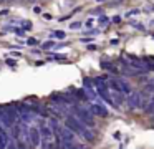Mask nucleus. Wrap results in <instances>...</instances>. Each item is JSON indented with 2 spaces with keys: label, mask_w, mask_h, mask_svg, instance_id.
<instances>
[{
  "label": "nucleus",
  "mask_w": 154,
  "mask_h": 149,
  "mask_svg": "<svg viewBox=\"0 0 154 149\" xmlns=\"http://www.w3.org/2000/svg\"><path fill=\"white\" fill-rule=\"evenodd\" d=\"M14 138H15V141H20L22 144L27 142V141H30V138H28V129L25 128L23 124L14 126Z\"/></svg>",
  "instance_id": "f257e3e1"
},
{
  "label": "nucleus",
  "mask_w": 154,
  "mask_h": 149,
  "mask_svg": "<svg viewBox=\"0 0 154 149\" xmlns=\"http://www.w3.org/2000/svg\"><path fill=\"white\" fill-rule=\"evenodd\" d=\"M66 126L71 129V131L80 132V134H83V131L86 129V128H85V124H83V121H80V119L75 118V116H68V118H66Z\"/></svg>",
  "instance_id": "f03ea898"
},
{
  "label": "nucleus",
  "mask_w": 154,
  "mask_h": 149,
  "mask_svg": "<svg viewBox=\"0 0 154 149\" xmlns=\"http://www.w3.org/2000/svg\"><path fill=\"white\" fill-rule=\"evenodd\" d=\"M40 136H42V141H43L45 147H50V146L53 144V141H55L53 131H51L48 126H42V128H40Z\"/></svg>",
  "instance_id": "7ed1b4c3"
},
{
  "label": "nucleus",
  "mask_w": 154,
  "mask_h": 149,
  "mask_svg": "<svg viewBox=\"0 0 154 149\" xmlns=\"http://www.w3.org/2000/svg\"><path fill=\"white\" fill-rule=\"evenodd\" d=\"M28 138H30L32 144L33 146H38L42 141V136H40V131H38L37 128H30L28 129Z\"/></svg>",
  "instance_id": "20e7f679"
},
{
  "label": "nucleus",
  "mask_w": 154,
  "mask_h": 149,
  "mask_svg": "<svg viewBox=\"0 0 154 149\" xmlns=\"http://www.w3.org/2000/svg\"><path fill=\"white\" fill-rule=\"evenodd\" d=\"M90 113H93V114H96V116H101V118L108 116V109L104 108V106H101V104H91Z\"/></svg>",
  "instance_id": "39448f33"
},
{
  "label": "nucleus",
  "mask_w": 154,
  "mask_h": 149,
  "mask_svg": "<svg viewBox=\"0 0 154 149\" xmlns=\"http://www.w3.org/2000/svg\"><path fill=\"white\" fill-rule=\"evenodd\" d=\"M78 116H80V119L83 123H86V124H90V126H93L94 123H93V118L90 116V113L86 111V109H83V108H78Z\"/></svg>",
  "instance_id": "423d86ee"
},
{
  "label": "nucleus",
  "mask_w": 154,
  "mask_h": 149,
  "mask_svg": "<svg viewBox=\"0 0 154 149\" xmlns=\"http://www.w3.org/2000/svg\"><path fill=\"white\" fill-rule=\"evenodd\" d=\"M128 106L129 108H137L139 106V93H131L128 98Z\"/></svg>",
  "instance_id": "0eeeda50"
},
{
  "label": "nucleus",
  "mask_w": 154,
  "mask_h": 149,
  "mask_svg": "<svg viewBox=\"0 0 154 149\" xmlns=\"http://www.w3.org/2000/svg\"><path fill=\"white\" fill-rule=\"evenodd\" d=\"M8 141H10L8 134L5 132V129H4V128H0V147H7Z\"/></svg>",
  "instance_id": "6e6552de"
},
{
  "label": "nucleus",
  "mask_w": 154,
  "mask_h": 149,
  "mask_svg": "<svg viewBox=\"0 0 154 149\" xmlns=\"http://www.w3.org/2000/svg\"><path fill=\"white\" fill-rule=\"evenodd\" d=\"M119 86H121V91L131 93V85H129L128 81H124V79H119Z\"/></svg>",
  "instance_id": "1a4fd4ad"
},
{
  "label": "nucleus",
  "mask_w": 154,
  "mask_h": 149,
  "mask_svg": "<svg viewBox=\"0 0 154 149\" xmlns=\"http://www.w3.org/2000/svg\"><path fill=\"white\" fill-rule=\"evenodd\" d=\"M5 113H7V114H8V118H10L12 121L18 118V111H17V109H15V108H8V109H7V111H5Z\"/></svg>",
  "instance_id": "9d476101"
},
{
  "label": "nucleus",
  "mask_w": 154,
  "mask_h": 149,
  "mask_svg": "<svg viewBox=\"0 0 154 149\" xmlns=\"http://www.w3.org/2000/svg\"><path fill=\"white\" fill-rule=\"evenodd\" d=\"M53 36H55V38H58V40H63L65 36H66V33L61 32V30H55V32H53Z\"/></svg>",
  "instance_id": "9b49d317"
},
{
  "label": "nucleus",
  "mask_w": 154,
  "mask_h": 149,
  "mask_svg": "<svg viewBox=\"0 0 154 149\" xmlns=\"http://www.w3.org/2000/svg\"><path fill=\"white\" fill-rule=\"evenodd\" d=\"M83 136L88 139V141H94V134L91 131H88V129H85V131H83Z\"/></svg>",
  "instance_id": "f8f14e48"
},
{
  "label": "nucleus",
  "mask_w": 154,
  "mask_h": 149,
  "mask_svg": "<svg viewBox=\"0 0 154 149\" xmlns=\"http://www.w3.org/2000/svg\"><path fill=\"white\" fill-rule=\"evenodd\" d=\"M109 85L113 86V89H116V91H119V89H121V86H119V79H111Z\"/></svg>",
  "instance_id": "ddd939ff"
},
{
  "label": "nucleus",
  "mask_w": 154,
  "mask_h": 149,
  "mask_svg": "<svg viewBox=\"0 0 154 149\" xmlns=\"http://www.w3.org/2000/svg\"><path fill=\"white\" fill-rule=\"evenodd\" d=\"M113 99H114V101H116V104H121V103L124 101V99H123V96H121V93H119V91H118L116 95L113 96Z\"/></svg>",
  "instance_id": "4468645a"
},
{
  "label": "nucleus",
  "mask_w": 154,
  "mask_h": 149,
  "mask_svg": "<svg viewBox=\"0 0 154 149\" xmlns=\"http://www.w3.org/2000/svg\"><path fill=\"white\" fill-rule=\"evenodd\" d=\"M108 22H109V18H108V17H101V18H100V23H101V25H106Z\"/></svg>",
  "instance_id": "2eb2a0df"
},
{
  "label": "nucleus",
  "mask_w": 154,
  "mask_h": 149,
  "mask_svg": "<svg viewBox=\"0 0 154 149\" xmlns=\"http://www.w3.org/2000/svg\"><path fill=\"white\" fill-rule=\"evenodd\" d=\"M53 45H55L53 42H45V43H43V45H42V46H43V48H51V46H53Z\"/></svg>",
  "instance_id": "dca6fc26"
},
{
  "label": "nucleus",
  "mask_w": 154,
  "mask_h": 149,
  "mask_svg": "<svg viewBox=\"0 0 154 149\" xmlns=\"http://www.w3.org/2000/svg\"><path fill=\"white\" fill-rule=\"evenodd\" d=\"M144 89H146L147 93H154V85H147V86H146V88H144Z\"/></svg>",
  "instance_id": "f3484780"
},
{
  "label": "nucleus",
  "mask_w": 154,
  "mask_h": 149,
  "mask_svg": "<svg viewBox=\"0 0 154 149\" xmlns=\"http://www.w3.org/2000/svg\"><path fill=\"white\" fill-rule=\"evenodd\" d=\"M71 28H73V30H76V28H80V26H81V23L80 22H75V23H71Z\"/></svg>",
  "instance_id": "a211bd4d"
},
{
  "label": "nucleus",
  "mask_w": 154,
  "mask_h": 149,
  "mask_svg": "<svg viewBox=\"0 0 154 149\" xmlns=\"http://www.w3.org/2000/svg\"><path fill=\"white\" fill-rule=\"evenodd\" d=\"M28 43H30V45H35V43H37V40H35V38H30V40H28Z\"/></svg>",
  "instance_id": "6ab92c4d"
},
{
  "label": "nucleus",
  "mask_w": 154,
  "mask_h": 149,
  "mask_svg": "<svg viewBox=\"0 0 154 149\" xmlns=\"http://www.w3.org/2000/svg\"><path fill=\"white\" fill-rule=\"evenodd\" d=\"M33 10H35V13H40V12H42V8H40V7H35Z\"/></svg>",
  "instance_id": "aec40b11"
},
{
  "label": "nucleus",
  "mask_w": 154,
  "mask_h": 149,
  "mask_svg": "<svg viewBox=\"0 0 154 149\" xmlns=\"http://www.w3.org/2000/svg\"><path fill=\"white\" fill-rule=\"evenodd\" d=\"M98 2H104V0H98Z\"/></svg>",
  "instance_id": "412c9836"
},
{
  "label": "nucleus",
  "mask_w": 154,
  "mask_h": 149,
  "mask_svg": "<svg viewBox=\"0 0 154 149\" xmlns=\"http://www.w3.org/2000/svg\"><path fill=\"white\" fill-rule=\"evenodd\" d=\"M0 2H2V0H0Z\"/></svg>",
  "instance_id": "4be33fe9"
}]
</instances>
